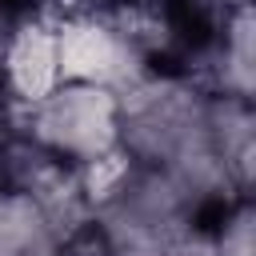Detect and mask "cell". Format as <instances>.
I'll return each instance as SVG.
<instances>
[{
	"instance_id": "6da1fadb",
	"label": "cell",
	"mask_w": 256,
	"mask_h": 256,
	"mask_svg": "<svg viewBox=\"0 0 256 256\" xmlns=\"http://www.w3.org/2000/svg\"><path fill=\"white\" fill-rule=\"evenodd\" d=\"M20 124L56 160L80 168L120 144V96L100 84L60 80L48 96L20 108Z\"/></svg>"
},
{
	"instance_id": "7a4b0ae2",
	"label": "cell",
	"mask_w": 256,
	"mask_h": 256,
	"mask_svg": "<svg viewBox=\"0 0 256 256\" xmlns=\"http://www.w3.org/2000/svg\"><path fill=\"white\" fill-rule=\"evenodd\" d=\"M56 52H60V80L100 84L116 96L132 88L144 72H152L128 36L104 12H72L56 20Z\"/></svg>"
},
{
	"instance_id": "3957f363",
	"label": "cell",
	"mask_w": 256,
	"mask_h": 256,
	"mask_svg": "<svg viewBox=\"0 0 256 256\" xmlns=\"http://www.w3.org/2000/svg\"><path fill=\"white\" fill-rule=\"evenodd\" d=\"M0 80L8 104H36L60 84V52H56V24L28 16L0 52Z\"/></svg>"
},
{
	"instance_id": "277c9868",
	"label": "cell",
	"mask_w": 256,
	"mask_h": 256,
	"mask_svg": "<svg viewBox=\"0 0 256 256\" xmlns=\"http://www.w3.org/2000/svg\"><path fill=\"white\" fill-rule=\"evenodd\" d=\"M60 248L56 228L28 192L0 188V256H52Z\"/></svg>"
},
{
	"instance_id": "5b68a950",
	"label": "cell",
	"mask_w": 256,
	"mask_h": 256,
	"mask_svg": "<svg viewBox=\"0 0 256 256\" xmlns=\"http://www.w3.org/2000/svg\"><path fill=\"white\" fill-rule=\"evenodd\" d=\"M208 240L216 256H252V204L248 196H236L220 216L208 224Z\"/></svg>"
},
{
	"instance_id": "8992f818",
	"label": "cell",
	"mask_w": 256,
	"mask_h": 256,
	"mask_svg": "<svg viewBox=\"0 0 256 256\" xmlns=\"http://www.w3.org/2000/svg\"><path fill=\"white\" fill-rule=\"evenodd\" d=\"M4 104H8V96H4V80H0V108H4Z\"/></svg>"
}]
</instances>
